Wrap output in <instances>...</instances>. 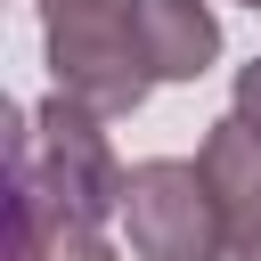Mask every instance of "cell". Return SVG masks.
<instances>
[{
    "label": "cell",
    "mask_w": 261,
    "mask_h": 261,
    "mask_svg": "<svg viewBox=\"0 0 261 261\" xmlns=\"http://www.w3.org/2000/svg\"><path fill=\"white\" fill-rule=\"evenodd\" d=\"M245 8H253V16H261V0H245Z\"/></svg>",
    "instance_id": "cell-7"
},
{
    "label": "cell",
    "mask_w": 261,
    "mask_h": 261,
    "mask_svg": "<svg viewBox=\"0 0 261 261\" xmlns=\"http://www.w3.org/2000/svg\"><path fill=\"white\" fill-rule=\"evenodd\" d=\"M228 114L261 139V57H253V65H237V98H228Z\"/></svg>",
    "instance_id": "cell-6"
},
{
    "label": "cell",
    "mask_w": 261,
    "mask_h": 261,
    "mask_svg": "<svg viewBox=\"0 0 261 261\" xmlns=\"http://www.w3.org/2000/svg\"><path fill=\"white\" fill-rule=\"evenodd\" d=\"M122 163L106 139V114L82 98H41L8 114V188H16V237L8 261H41L65 237H106L122 220Z\"/></svg>",
    "instance_id": "cell-1"
},
{
    "label": "cell",
    "mask_w": 261,
    "mask_h": 261,
    "mask_svg": "<svg viewBox=\"0 0 261 261\" xmlns=\"http://www.w3.org/2000/svg\"><path fill=\"white\" fill-rule=\"evenodd\" d=\"M122 228H130L139 261H212L220 253V204H212L204 163H179V155L139 163L122 179Z\"/></svg>",
    "instance_id": "cell-3"
},
{
    "label": "cell",
    "mask_w": 261,
    "mask_h": 261,
    "mask_svg": "<svg viewBox=\"0 0 261 261\" xmlns=\"http://www.w3.org/2000/svg\"><path fill=\"white\" fill-rule=\"evenodd\" d=\"M41 49L65 98L114 114H139L155 90L147 41H139V0H41Z\"/></svg>",
    "instance_id": "cell-2"
},
{
    "label": "cell",
    "mask_w": 261,
    "mask_h": 261,
    "mask_svg": "<svg viewBox=\"0 0 261 261\" xmlns=\"http://www.w3.org/2000/svg\"><path fill=\"white\" fill-rule=\"evenodd\" d=\"M204 179H212V204H220V253L212 261H261V139L220 114L196 147Z\"/></svg>",
    "instance_id": "cell-4"
},
{
    "label": "cell",
    "mask_w": 261,
    "mask_h": 261,
    "mask_svg": "<svg viewBox=\"0 0 261 261\" xmlns=\"http://www.w3.org/2000/svg\"><path fill=\"white\" fill-rule=\"evenodd\" d=\"M139 41L155 82H204L220 57V16L204 0H139Z\"/></svg>",
    "instance_id": "cell-5"
}]
</instances>
